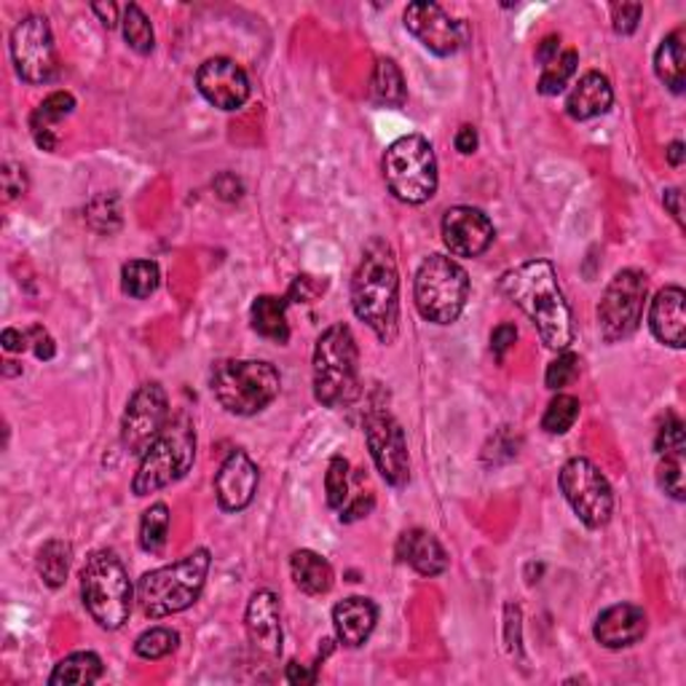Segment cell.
Returning a JSON list of instances; mask_svg holds the SVG:
<instances>
[{
  "label": "cell",
  "mask_w": 686,
  "mask_h": 686,
  "mask_svg": "<svg viewBox=\"0 0 686 686\" xmlns=\"http://www.w3.org/2000/svg\"><path fill=\"white\" fill-rule=\"evenodd\" d=\"M506 298L529 314L542 341L553 351H569L574 344V319L557 285L555 266L550 260H529L510 268L499 279Z\"/></svg>",
  "instance_id": "6da1fadb"
},
{
  "label": "cell",
  "mask_w": 686,
  "mask_h": 686,
  "mask_svg": "<svg viewBox=\"0 0 686 686\" xmlns=\"http://www.w3.org/2000/svg\"><path fill=\"white\" fill-rule=\"evenodd\" d=\"M378 622V606L370 598L362 595H351L344 598L341 604L332 608V627H336V638L341 641L349 649H357L365 641L370 638V633L376 631Z\"/></svg>",
  "instance_id": "7402d4cb"
},
{
  "label": "cell",
  "mask_w": 686,
  "mask_h": 686,
  "mask_svg": "<svg viewBox=\"0 0 686 686\" xmlns=\"http://www.w3.org/2000/svg\"><path fill=\"white\" fill-rule=\"evenodd\" d=\"M213 185H215L217 196L226 198V202H236V198L242 196V183H239V177L231 175V172H223V175L217 177V181H215Z\"/></svg>",
  "instance_id": "7dc6e473"
},
{
  "label": "cell",
  "mask_w": 686,
  "mask_h": 686,
  "mask_svg": "<svg viewBox=\"0 0 686 686\" xmlns=\"http://www.w3.org/2000/svg\"><path fill=\"white\" fill-rule=\"evenodd\" d=\"M75 111V98L70 92H54L49 94L41 105L35 107L33 115H30V132H33L35 145L41 151H54L57 143H60V121H65L70 113Z\"/></svg>",
  "instance_id": "d4e9b609"
},
{
  "label": "cell",
  "mask_w": 686,
  "mask_h": 686,
  "mask_svg": "<svg viewBox=\"0 0 686 686\" xmlns=\"http://www.w3.org/2000/svg\"><path fill=\"white\" fill-rule=\"evenodd\" d=\"M0 344H3L6 351H24L28 349L30 338L28 332H19L14 327H9V330H3V336H0Z\"/></svg>",
  "instance_id": "816d5d0a"
},
{
  "label": "cell",
  "mask_w": 686,
  "mask_h": 686,
  "mask_svg": "<svg viewBox=\"0 0 686 686\" xmlns=\"http://www.w3.org/2000/svg\"><path fill=\"white\" fill-rule=\"evenodd\" d=\"M285 678L290 684H300V686L314 684V682H317V670H309L306 665H300V663H290L285 670Z\"/></svg>",
  "instance_id": "f907efd6"
},
{
  "label": "cell",
  "mask_w": 686,
  "mask_h": 686,
  "mask_svg": "<svg viewBox=\"0 0 686 686\" xmlns=\"http://www.w3.org/2000/svg\"><path fill=\"white\" fill-rule=\"evenodd\" d=\"M287 306H290L287 295L285 298H279V295H260V298H255L253 309H249V322H253V330L258 332L260 338H266V341L285 346L287 341H290Z\"/></svg>",
  "instance_id": "484cf974"
},
{
  "label": "cell",
  "mask_w": 686,
  "mask_h": 686,
  "mask_svg": "<svg viewBox=\"0 0 686 686\" xmlns=\"http://www.w3.org/2000/svg\"><path fill=\"white\" fill-rule=\"evenodd\" d=\"M166 536H170V506L164 502L147 506L140 521V547L158 555L166 547Z\"/></svg>",
  "instance_id": "d6a6232c"
},
{
  "label": "cell",
  "mask_w": 686,
  "mask_h": 686,
  "mask_svg": "<svg viewBox=\"0 0 686 686\" xmlns=\"http://www.w3.org/2000/svg\"><path fill=\"white\" fill-rule=\"evenodd\" d=\"M646 631H649V617L644 608L636 604H617L598 614L593 636L604 649H627L638 644Z\"/></svg>",
  "instance_id": "ffe728a7"
},
{
  "label": "cell",
  "mask_w": 686,
  "mask_h": 686,
  "mask_svg": "<svg viewBox=\"0 0 686 686\" xmlns=\"http://www.w3.org/2000/svg\"><path fill=\"white\" fill-rule=\"evenodd\" d=\"M654 448H657L659 457H673V453H676V457H684L686 434H684V424L676 419V416H670V419L659 427Z\"/></svg>",
  "instance_id": "b9f144b4"
},
{
  "label": "cell",
  "mask_w": 686,
  "mask_h": 686,
  "mask_svg": "<svg viewBox=\"0 0 686 686\" xmlns=\"http://www.w3.org/2000/svg\"><path fill=\"white\" fill-rule=\"evenodd\" d=\"M92 11L100 17V22L105 24L107 30H113L115 24H119V17H115V14H119V9H115L113 3H94Z\"/></svg>",
  "instance_id": "11a10c76"
},
{
  "label": "cell",
  "mask_w": 686,
  "mask_h": 686,
  "mask_svg": "<svg viewBox=\"0 0 686 686\" xmlns=\"http://www.w3.org/2000/svg\"><path fill=\"white\" fill-rule=\"evenodd\" d=\"M383 181L406 204H424L438 191V156L421 134L395 140L383 153Z\"/></svg>",
  "instance_id": "9c48e42d"
},
{
  "label": "cell",
  "mask_w": 686,
  "mask_h": 686,
  "mask_svg": "<svg viewBox=\"0 0 686 686\" xmlns=\"http://www.w3.org/2000/svg\"><path fill=\"white\" fill-rule=\"evenodd\" d=\"M641 14H644V6L641 3H620L612 9V22L614 33L617 35H633L638 30Z\"/></svg>",
  "instance_id": "7bdbcfd3"
},
{
  "label": "cell",
  "mask_w": 686,
  "mask_h": 686,
  "mask_svg": "<svg viewBox=\"0 0 686 686\" xmlns=\"http://www.w3.org/2000/svg\"><path fill=\"white\" fill-rule=\"evenodd\" d=\"M325 491L327 504H330L332 510H344L346 499H349V461L344 457H332L330 464H327Z\"/></svg>",
  "instance_id": "f35d334b"
},
{
  "label": "cell",
  "mask_w": 686,
  "mask_h": 686,
  "mask_svg": "<svg viewBox=\"0 0 686 686\" xmlns=\"http://www.w3.org/2000/svg\"><path fill=\"white\" fill-rule=\"evenodd\" d=\"M406 30L416 41L421 43L427 51L438 57H451L464 47L470 30L467 22H459L451 14H446V9L438 3H429V0H416L406 9Z\"/></svg>",
  "instance_id": "9a60e30c"
},
{
  "label": "cell",
  "mask_w": 686,
  "mask_h": 686,
  "mask_svg": "<svg viewBox=\"0 0 686 686\" xmlns=\"http://www.w3.org/2000/svg\"><path fill=\"white\" fill-rule=\"evenodd\" d=\"M665 156H668V164H670V166H682V164H684V156H686L682 140H676V143H670V145H668V151H665Z\"/></svg>",
  "instance_id": "9f6ffc18"
},
{
  "label": "cell",
  "mask_w": 686,
  "mask_h": 686,
  "mask_svg": "<svg viewBox=\"0 0 686 686\" xmlns=\"http://www.w3.org/2000/svg\"><path fill=\"white\" fill-rule=\"evenodd\" d=\"M518 341V327L512 322H502L499 327H493L491 332V351L496 355V360L502 362L506 351L512 349V344Z\"/></svg>",
  "instance_id": "f6af8a7d"
},
{
  "label": "cell",
  "mask_w": 686,
  "mask_h": 686,
  "mask_svg": "<svg viewBox=\"0 0 686 686\" xmlns=\"http://www.w3.org/2000/svg\"><path fill=\"white\" fill-rule=\"evenodd\" d=\"M397 557L421 576H438L448 569L446 547L424 529H410L397 540Z\"/></svg>",
  "instance_id": "603a6c76"
},
{
  "label": "cell",
  "mask_w": 686,
  "mask_h": 686,
  "mask_svg": "<svg viewBox=\"0 0 686 686\" xmlns=\"http://www.w3.org/2000/svg\"><path fill=\"white\" fill-rule=\"evenodd\" d=\"M28 338H30V344H33V351H35V357H38V360H43V362L54 360V355H57V346H54V338L49 336V330H47V327L33 325V327H30Z\"/></svg>",
  "instance_id": "bcb514c9"
},
{
  "label": "cell",
  "mask_w": 686,
  "mask_h": 686,
  "mask_svg": "<svg viewBox=\"0 0 686 686\" xmlns=\"http://www.w3.org/2000/svg\"><path fill=\"white\" fill-rule=\"evenodd\" d=\"M70 557H73V550H70V544L65 540H49L41 550H38L35 569L51 590H60L68 582Z\"/></svg>",
  "instance_id": "4dcf8cb0"
},
{
  "label": "cell",
  "mask_w": 686,
  "mask_h": 686,
  "mask_svg": "<svg viewBox=\"0 0 686 686\" xmlns=\"http://www.w3.org/2000/svg\"><path fill=\"white\" fill-rule=\"evenodd\" d=\"M166 421H170V400L164 387L156 381L143 383L126 402L121 419V446L132 457H143L151 442L162 434Z\"/></svg>",
  "instance_id": "7c38bea8"
},
{
  "label": "cell",
  "mask_w": 686,
  "mask_h": 686,
  "mask_svg": "<svg viewBox=\"0 0 686 686\" xmlns=\"http://www.w3.org/2000/svg\"><path fill=\"white\" fill-rule=\"evenodd\" d=\"M580 419V400L572 395H557L550 400L542 416V429L547 434H566Z\"/></svg>",
  "instance_id": "d590c367"
},
{
  "label": "cell",
  "mask_w": 686,
  "mask_h": 686,
  "mask_svg": "<svg viewBox=\"0 0 686 686\" xmlns=\"http://www.w3.org/2000/svg\"><path fill=\"white\" fill-rule=\"evenodd\" d=\"M290 574L295 587L306 595L330 593L332 580H336L330 563L319 553H314V550H295L290 557Z\"/></svg>",
  "instance_id": "4316f807"
},
{
  "label": "cell",
  "mask_w": 686,
  "mask_h": 686,
  "mask_svg": "<svg viewBox=\"0 0 686 686\" xmlns=\"http://www.w3.org/2000/svg\"><path fill=\"white\" fill-rule=\"evenodd\" d=\"M576 62H580V54H576L574 49L563 51V54H557L553 62H547L542 70V79H540V94L544 98H555V94H561L563 89L569 86V81H572V75L576 73Z\"/></svg>",
  "instance_id": "e575fe53"
},
{
  "label": "cell",
  "mask_w": 686,
  "mask_h": 686,
  "mask_svg": "<svg viewBox=\"0 0 686 686\" xmlns=\"http://www.w3.org/2000/svg\"><path fill=\"white\" fill-rule=\"evenodd\" d=\"M260 470L245 451H231L215 474V496L221 510L242 512L253 504L258 493Z\"/></svg>",
  "instance_id": "ac0fdd59"
},
{
  "label": "cell",
  "mask_w": 686,
  "mask_h": 686,
  "mask_svg": "<svg viewBox=\"0 0 686 686\" xmlns=\"http://www.w3.org/2000/svg\"><path fill=\"white\" fill-rule=\"evenodd\" d=\"M81 598L102 631H119L132 614V582L113 550L89 555L81 572Z\"/></svg>",
  "instance_id": "52a82bcc"
},
{
  "label": "cell",
  "mask_w": 686,
  "mask_h": 686,
  "mask_svg": "<svg viewBox=\"0 0 686 686\" xmlns=\"http://www.w3.org/2000/svg\"><path fill=\"white\" fill-rule=\"evenodd\" d=\"M557 54H561V38L557 35H547L540 43V49H536V60L542 62V68L547 65V62H553Z\"/></svg>",
  "instance_id": "f5cc1de1"
},
{
  "label": "cell",
  "mask_w": 686,
  "mask_h": 686,
  "mask_svg": "<svg viewBox=\"0 0 686 686\" xmlns=\"http://www.w3.org/2000/svg\"><path fill=\"white\" fill-rule=\"evenodd\" d=\"M360 349L349 325H330L314 346V397L325 408H349L360 400Z\"/></svg>",
  "instance_id": "3957f363"
},
{
  "label": "cell",
  "mask_w": 686,
  "mask_h": 686,
  "mask_svg": "<svg viewBox=\"0 0 686 686\" xmlns=\"http://www.w3.org/2000/svg\"><path fill=\"white\" fill-rule=\"evenodd\" d=\"M663 202H665V207H668V209H670V215H673V217H676V223H678V226H684V207H682V191H678V188H668V191H665Z\"/></svg>",
  "instance_id": "db71d44e"
},
{
  "label": "cell",
  "mask_w": 686,
  "mask_h": 686,
  "mask_svg": "<svg viewBox=\"0 0 686 686\" xmlns=\"http://www.w3.org/2000/svg\"><path fill=\"white\" fill-rule=\"evenodd\" d=\"M478 130H474V126H470V124H464L461 126V130L457 132V140H453V145H457V151L459 153H464V156H470V153H474L478 151Z\"/></svg>",
  "instance_id": "681fc988"
},
{
  "label": "cell",
  "mask_w": 686,
  "mask_h": 686,
  "mask_svg": "<svg viewBox=\"0 0 686 686\" xmlns=\"http://www.w3.org/2000/svg\"><path fill=\"white\" fill-rule=\"evenodd\" d=\"M121 28H124L126 47H130L132 51H137V54H143V57L151 54L153 47H156V35H153L151 19L145 17V11L140 9L137 3L126 6Z\"/></svg>",
  "instance_id": "836d02e7"
},
{
  "label": "cell",
  "mask_w": 686,
  "mask_h": 686,
  "mask_svg": "<svg viewBox=\"0 0 686 686\" xmlns=\"http://www.w3.org/2000/svg\"><path fill=\"white\" fill-rule=\"evenodd\" d=\"M209 566H213V555L207 547H198L177 563L153 569V572L140 576L137 604L145 617H172V614H181L194 606L207 585Z\"/></svg>",
  "instance_id": "277c9868"
},
{
  "label": "cell",
  "mask_w": 686,
  "mask_h": 686,
  "mask_svg": "<svg viewBox=\"0 0 686 686\" xmlns=\"http://www.w3.org/2000/svg\"><path fill=\"white\" fill-rule=\"evenodd\" d=\"M365 440H368L370 457H373L381 478L395 489L406 485L410 478V459L400 421L389 410L370 408L368 419H365Z\"/></svg>",
  "instance_id": "5bb4252c"
},
{
  "label": "cell",
  "mask_w": 686,
  "mask_h": 686,
  "mask_svg": "<svg viewBox=\"0 0 686 686\" xmlns=\"http://www.w3.org/2000/svg\"><path fill=\"white\" fill-rule=\"evenodd\" d=\"M657 483L659 489L668 493L670 499H676V502H684L686 493H684V457H659V467H657Z\"/></svg>",
  "instance_id": "60d3db41"
},
{
  "label": "cell",
  "mask_w": 686,
  "mask_h": 686,
  "mask_svg": "<svg viewBox=\"0 0 686 686\" xmlns=\"http://www.w3.org/2000/svg\"><path fill=\"white\" fill-rule=\"evenodd\" d=\"M646 290H649V281L638 268H625V272L614 274L598 304V330L606 344L627 341L638 330L641 317H644Z\"/></svg>",
  "instance_id": "30bf717a"
},
{
  "label": "cell",
  "mask_w": 686,
  "mask_h": 686,
  "mask_svg": "<svg viewBox=\"0 0 686 686\" xmlns=\"http://www.w3.org/2000/svg\"><path fill=\"white\" fill-rule=\"evenodd\" d=\"M245 627L249 644H253L255 652L268 659L279 657L281 614H279V598L272 593V590H258V593H253L245 612Z\"/></svg>",
  "instance_id": "d6986e66"
},
{
  "label": "cell",
  "mask_w": 686,
  "mask_h": 686,
  "mask_svg": "<svg viewBox=\"0 0 686 686\" xmlns=\"http://www.w3.org/2000/svg\"><path fill=\"white\" fill-rule=\"evenodd\" d=\"M614 102L612 83H608L606 75L595 73L590 70L580 79V83L572 89L566 100V113L572 115L574 121H590L595 115H604Z\"/></svg>",
  "instance_id": "cb8c5ba5"
},
{
  "label": "cell",
  "mask_w": 686,
  "mask_h": 686,
  "mask_svg": "<svg viewBox=\"0 0 686 686\" xmlns=\"http://www.w3.org/2000/svg\"><path fill=\"white\" fill-rule=\"evenodd\" d=\"M196 86L209 105L221 111H239L249 100L247 73L228 57H213L196 70Z\"/></svg>",
  "instance_id": "2e32d148"
},
{
  "label": "cell",
  "mask_w": 686,
  "mask_h": 686,
  "mask_svg": "<svg viewBox=\"0 0 686 686\" xmlns=\"http://www.w3.org/2000/svg\"><path fill=\"white\" fill-rule=\"evenodd\" d=\"M162 285V272L153 260H130L121 268V290L130 298H151Z\"/></svg>",
  "instance_id": "1f68e13d"
},
{
  "label": "cell",
  "mask_w": 686,
  "mask_h": 686,
  "mask_svg": "<svg viewBox=\"0 0 686 686\" xmlns=\"http://www.w3.org/2000/svg\"><path fill=\"white\" fill-rule=\"evenodd\" d=\"M561 491L566 502L572 504L574 515L587 529H604L612 521L614 493L604 472L590 459H569L561 470Z\"/></svg>",
  "instance_id": "8fae6325"
},
{
  "label": "cell",
  "mask_w": 686,
  "mask_h": 686,
  "mask_svg": "<svg viewBox=\"0 0 686 686\" xmlns=\"http://www.w3.org/2000/svg\"><path fill=\"white\" fill-rule=\"evenodd\" d=\"M351 309L381 344L400 336V272L389 242L370 239L351 279Z\"/></svg>",
  "instance_id": "7a4b0ae2"
},
{
  "label": "cell",
  "mask_w": 686,
  "mask_h": 686,
  "mask_svg": "<svg viewBox=\"0 0 686 686\" xmlns=\"http://www.w3.org/2000/svg\"><path fill=\"white\" fill-rule=\"evenodd\" d=\"M654 73H657V79L663 81L673 94L684 92L686 83L684 30H673V33L659 43L657 54H654Z\"/></svg>",
  "instance_id": "83f0119b"
},
{
  "label": "cell",
  "mask_w": 686,
  "mask_h": 686,
  "mask_svg": "<svg viewBox=\"0 0 686 686\" xmlns=\"http://www.w3.org/2000/svg\"><path fill=\"white\" fill-rule=\"evenodd\" d=\"M373 496H360L351 506H344L341 510V523H355L360 521V518L368 515L370 510H373Z\"/></svg>",
  "instance_id": "c3c4849f"
},
{
  "label": "cell",
  "mask_w": 686,
  "mask_h": 686,
  "mask_svg": "<svg viewBox=\"0 0 686 686\" xmlns=\"http://www.w3.org/2000/svg\"><path fill=\"white\" fill-rule=\"evenodd\" d=\"M649 327L659 344L684 349L686 344V293L684 287H663L652 300Z\"/></svg>",
  "instance_id": "44dd1931"
},
{
  "label": "cell",
  "mask_w": 686,
  "mask_h": 686,
  "mask_svg": "<svg viewBox=\"0 0 686 686\" xmlns=\"http://www.w3.org/2000/svg\"><path fill=\"white\" fill-rule=\"evenodd\" d=\"M370 98L383 107H402L408 100V86L402 79V70L395 60L378 57L373 75H370Z\"/></svg>",
  "instance_id": "f1b7e54d"
},
{
  "label": "cell",
  "mask_w": 686,
  "mask_h": 686,
  "mask_svg": "<svg viewBox=\"0 0 686 686\" xmlns=\"http://www.w3.org/2000/svg\"><path fill=\"white\" fill-rule=\"evenodd\" d=\"M413 295L427 322L453 325L470 300V274L448 255H429L416 274Z\"/></svg>",
  "instance_id": "ba28073f"
},
{
  "label": "cell",
  "mask_w": 686,
  "mask_h": 686,
  "mask_svg": "<svg viewBox=\"0 0 686 686\" xmlns=\"http://www.w3.org/2000/svg\"><path fill=\"white\" fill-rule=\"evenodd\" d=\"M177 644H181V636L172 627H151L134 641V654L143 659H162L170 657Z\"/></svg>",
  "instance_id": "74e56055"
},
{
  "label": "cell",
  "mask_w": 686,
  "mask_h": 686,
  "mask_svg": "<svg viewBox=\"0 0 686 686\" xmlns=\"http://www.w3.org/2000/svg\"><path fill=\"white\" fill-rule=\"evenodd\" d=\"M3 191H6V198H9V202H14V198H19V196H24V191H28L24 166H19L14 162H9L3 166Z\"/></svg>",
  "instance_id": "ee69618b"
},
{
  "label": "cell",
  "mask_w": 686,
  "mask_h": 686,
  "mask_svg": "<svg viewBox=\"0 0 686 686\" xmlns=\"http://www.w3.org/2000/svg\"><path fill=\"white\" fill-rule=\"evenodd\" d=\"M209 389L226 413L247 419L277 400L281 376L266 360H221L209 370Z\"/></svg>",
  "instance_id": "5b68a950"
},
{
  "label": "cell",
  "mask_w": 686,
  "mask_h": 686,
  "mask_svg": "<svg viewBox=\"0 0 686 686\" xmlns=\"http://www.w3.org/2000/svg\"><path fill=\"white\" fill-rule=\"evenodd\" d=\"M86 223L98 234H115L121 228V202L115 194H100L86 204Z\"/></svg>",
  "instance_id": "8d00e7d4"
},
{
  "label": "cell",
  "mask_w": 686,
  "mask_h": 686,
  "mask_svg": "<svg viewBox=\"0 0 686 686\" xmlns=\"http://www.w3.org/2000/svg\"><path fill=\"white\" fill-rule=\"evenodd\" d=\"M196 459V429L188 413H177L166 421L151 448L140 457L137 474L132 480L134 496H147L177 483L191 472Z\"/></svg>",
  "instance_id": "8992f818"
},
{
  "label": "cell",
  "mask_w": 686,
  "mask_h": 686,
  "mask_svg": "<svg viewBox=\"0 0 686 686\" xmlns=\"http://www.w3.org/2000/svg\"><path fill=\"white\" fill-rule=\"evenodd\" d=\"M493 223L478 207H451L442 217V242L453 258H478L491 247Z\"/></svg>",
  "instance_id": "e0dca14e"
},
{
  "label": "cell",
  "mask_w": 686,
  "mask_h": 686,
  "mask_svg": "<svg viewBox=\"0 0 686 686\" xmlns=\"http://www.w3.org/2000/svg\"><path fill=\"white\" fill-rule=\"evenodd\" d=\"M580 378V357L574 351H563L557 355V360L547 365V373H544V383L553 392H561V389L572 387V383Z\"/></svg>",
  "instance_id": "ab89813d"
},
{
  "label": "cell",
  "mask_w": 686,
  "mask_h": 686,
  "mask_svg": "<svg viewBox=\"0 0 686 686\" xmlns=\"http://www.w3.org/2000/svg\"><path fill=\"white\" fill-rule=\"evenodd\" d=\"M11 60L19 79L49 83L57 75V47L47 17H24L11 33Z\"/></svg>",
  "instance_id": "4fadbf2b"
},
{
  "label": "cell",
  "mask_w": 686,
  "mask_h": 686,
  "mask_svg": "<svg viewBox=\"0 0 686 686\" xmlns=\"http://www.w3.org/2000/svg\"><path fill=\"white\" fill-rule=\"evenodd\" d=\"M102 659L94 652H75L57 663L54 673L49 676L51 686H89L102 678Z\"/></svg>",
  "instance_id": "f546056e"
}]
</instances>
